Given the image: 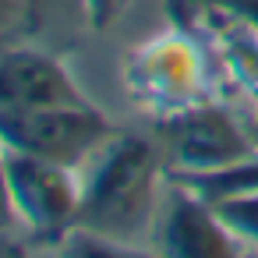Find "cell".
I'll use <instances>...</instances> for the list:
<instances>
[{
	"instance_id": "10",
	"label": "cell",
	"mask_w": 258,
	"mask_h": 258,
	"mask_svg": "<svg viewBox=\"0 0 258 258\" xmlns=\"http://www.w3.org/2000/svg\"><path fill=\"white\" fill-rule=\"evenodd\" d=\"M39 18V0H0V53L22 46Z\"/></svg>"
},
{
	"instance_id": "13",
	"label": "cell",
	"mask_w": 258,
	"mask_h": 258,
	"mask_svg": "<svg viewBox=\"0 0 258 258\" xmlns=\"http://www.w3.org/2000/svg\"><path fill=\"white\" fill-rule=\"evenodd\" d=\"M18 223V212H15V198H11V180H8V149L0 142V233L11 230Z\"/></svg>"
},
{
	"instance_id": "5",
	"label": "cell",
	"mask_w": 258,
	"mask_h": 258,
	"mask_svg": "<svg viewBox=\"0 0 258 258\" xmlns=\"http://www.w3.org/2000/svg\"><path fill=\"white\" fill-rule=\"evenodd\" d=\"M8 180H11L18 223L29 226L36 240L57 247L78 223V205H82L78 170L8 149Z\"/></svg>"
},
{
	"instance_id": "16",
	"label": "cell",
	"mask_w": 258,
	"mask_h": 258,
	"mask_svg": "<svg viewBox=\"0 0 258 258\" xmlns=\"http://www.w3.org/2000/svg\"><path fill=\"white\" fill-rule=\"evenodd\" d=\"M244 258H258V244H254V247H247V251H244Z\"/></svg>"
},
{
	"instance_id": "14",
	"label": "cell",
	"mask_w": 258,
	"mask_h": 258,
	"mask_svg": "<svg viewBox=\"0 0 258 258\" xmlns=\"http://www.w3.org/2000/svg\"><path fill=\"white\" fill-rule=\"evenodd\" d=\"M205 4H216L223 11H230L233 18H240L258 39V0H205Z\"/></svg>"
},
{
	"instance_id": "1",
	"label": "cell",
	"mask_w": 258,
	"mask_h": 258,
	"mask_svg": "<svg viewBox=\"0 0 258 258\" xmlns=\"http://www.w3.org/2000/svg\"><path fill=\"white\" fill-rule=\"evenodd\" d=\"M159 142L135 131H117L85 166L75 226L117 240H142L159 216Z\"/></svg>"
},
{
	"instance_id": "15",
	"label": "cell",
	"mask_w": 258,
	"mask_h": 258,
	"mask_svg": "<svg viewBox=\"0 0 258 258\" xmlns=\"http://www.w3.org/2000/svg\"><path fill=\"white\" fill-rule=\"evenodd\" d=\"M0 258H46V254H36V251H22V247H11V251H4ZM60 258V254H57Z\"/></svg>"
},
{
	"instance_id": "7",
	"label": "cell",
	"mask_w": 258,
	"mask_h": 258,
	"mask_svg": "<svg viewBox=\"0 0 258 258\" xmlns=\"http://www.w3.org/2000/svg\"><path fill=\"white\" fill-rule=\"evenodd\" d=\"M92 103L68 64L57 53L36 50L29 43L0 53V110H32V106H71Z\"/></svg>"
},
{
	"instance_id": "9",
	"label": "cell",
	"mask_w": 258,
	"mask_h": 258,
	"mask_svg": "<svg viewBox=\"0 0 258 258\" xmlns=\"http://www.w3.org/2000/svg\"><path fill=\"white\" fill-rule=\"evenodd\" d=\"M57 254L60 258H163L159 251H149L138 240H117V237H103L82 226H75L57 244Z\"/></svg>"
},
{
	"instance_id": "2",
	"label": "cell",
	"mask_w": 258,
	"mask_h": 258,
	"mask_svg": "<svg viewBox=\"0 0 258 258\" xmlns=\"http://www.w3.org/2000/svg\"><path fill=\"white\" fill-rule=\"evenodd\" d=\"M124 85L127 96L156 120L180 113L195 103H205L209 99L205 46L195 39V32H187V25L166 29L127 53Z\"/></svg>"
},
{
	"instance_id": "11",
	"label": "cell",
	"mask_w": 258,
	"mask_h": 258,
	"mask_svg": "<svg viewBox=\"0 0 258 258\" xmlns=\"http://www.w3.org/2000/svg\"><path fill=\"white\" fill-rule=\"evenodd\" d=\"M223 216V223L244 240V244H258V191L254 195H233V198H219L212 202Z\"/></svg>"
},
{
	"instance_id": "4",
	"label": "cell",
	"mask_w": 258,
	"mask_h": 258,
	"mask_svg": "<svg viewBox=\"0 0 258 258\" xmlns=\"http://www.w3.org/2000/svg\"><path fill=\"white\" fill-rule=\"evenodd\" d=\"M156 142L166 152V163L180 173L223 170V166H237L254 156L251 135L237 124V117L226 106L212 99L195 103L180 113L159 117Z\"/></svg>"
},
{
	"instance_id": "3",
	"label": "cell",
	"mask_w": 258,
	"mask_h": 258,
	"mask_svg": "<svg viewBox=\"0 0 258 258\" xmlns=\"http://www.w3.org/2000/svg\"><path fill=\"white\" fill-rule=\"evenodd\" d=\"M117 131L120 127L96 103L0 110V142H4V149L29 152L71 170L89 166V159Z\"/></svg>"
},
{
	"instance_id": "12",
	"label": "cell",
	"mask_w": 258,
	"mask_h": 258,
	"mask_svg": "<svg viewBox=\"0 0 258 258\" xmlns=\"http://www.w3.org/2000/svg\"><path fill=\"white\" fill-rule=\"evenodd\" d=\"M78 4H82V11H85L89 29H92V32H103V29H110V25L131 8V0H78Z\"/></svg>"
},
{
	"instance_id": "6",
	"label": "cell",
	"mask_w": 258,
	"mask_h": 258,
	"mask_svg": "<svg viewBox=\"0 0 258 258\" xmlns=\"http://www.w3.org/2000/svg\"><path fill=\"white\" fill-rule=\"evenodd\" d=\"M240 244L209 198L166 177V202L156 216V251L163 258H244Z\"/></svg>"
},
{
	"instance_id": "8",
	"label": "cell",
	"mask_w": 258,
	"mask_h": 258,
	"mask_svg": "<svg viewBox=\"0 0 258 258\" xmlns=\"http://www.w3.org/2000/svg\"><path fill=\"white\" fill-rule=\"evenodd\" d=\"M170 180L191 187L195 195L219 202V198H233V195H254L258 191V156L237 163V166H223V170H205V173H180L170 170Z\"/></svg>"
}]
</instances>
